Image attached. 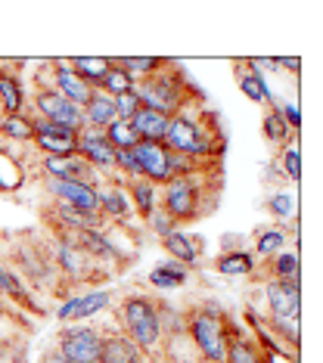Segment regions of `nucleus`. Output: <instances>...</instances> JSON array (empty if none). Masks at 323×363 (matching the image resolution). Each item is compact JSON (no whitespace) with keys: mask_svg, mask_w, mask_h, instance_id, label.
I'll return each mask as SVG.
<instances>
[{"mask_svg":"<svg viewBox=\"0 0 323 363\" xmlns=\"http://www.w3.org/2000/svg\"><path fill=\"white\" fill-rule=\"evenodd\" d=\"M81 112H84V128H94V130H106L115 121V103L109 94H103L99 87L90 90L87 103L81 106Z\"/></svg>","mask_w":323,"mask_h":363,"instance_id":"24","label":"nucleus"},{"mask_svg":"<svg viewBox=\"0 0 323 363\" xmlns=\"http://www.w3.org/2000/svg\"><path fill=\"white\" fill-rule=\"evenodd\" d=\"M224 363H273V357L252 335H246L239 326H234V333L227 338V357H224Z\"/></svg>","mask_w":323,"mask_h":363,"instance_id":"22","label":"nucleus"},{"mask_svg":"<svg viewBox=\"0 0 323 363\" xmlns=\"http://www.w3.org/2000/svg\"><path fill=\"white\" fill-rule=\"evenodd\" d=\"M25 177H28V164H25V159L16 155L13 150H4V146H0V196L19 193L25 186Z\"/></svg>","mask_w":323,"mask_h":363,"instance_id":"25","label":"nucleus"},{"mask_svg":"<svg viewBox=\"0 0 323 363\" xmlns=\"http://www.w3.org/2000/svg\"><path fill=\"white\" fill-rule=\"evenodd\" d=\"M97 363H149V357L121 333L119 326H106L103 348H99V360Z\"/></svg>","mask_w":323,"mask_h":363,"instance_id":"18","label":"nucleus"},{"mask_svg":"<svg viewBox=\"0 0 323 363\" xmlns=\"http://www.w3.org/2000/svg\"><path fill=\"white\" fill-rule=\"evenodd\" d=\"M137 162V174L153 180L155 186L168 184L171 180V150L165 143H146V140H140V143L131 150Z\"/></svg>","mask_w":323,"mask_h":363,"instance_id":"12","label":"nucleus"},{"mask_svg":"<svg viewBox=\"0 0 323 363\" xmlns=\"http://www.w3.org/2000/svg\"><path fill=\"white\" fill-rule=\"evenodd\" d=\"M248 279L264 283V279H277V283H289V286H302V261H298V249L289 245L280 255L261 261V274H252Z\"/></svg>","mask_w":323,"mask_h":363,"instance_id":"17","label":"nucleus"},{"mask_svg":"<svg viewBox=\"0 0 323 363\" xmlns=\"http://www.w3.org/2000/svg\"><path fill=\"white\" fill-rule=\"evenodd\" d=\"M28 103H31V115H38V118H47V121H53V125H62V128L75 130V134L84 130V112H81V106L65 100V96L56 94L53 87H35V96H28L25 106Z\"/></svg>","mask_w":323,"mask_h":363,"instance_id":"8","label":"nucleus"},{"mask_svg":"<svg viewBox=\"0 0 323 363\" xmlns=\"http://www.w3.org/2000/svg\"><path fill=\"white\" fill-rule=\"evenodd\" d=\"M224 193V162L205 164L193 174H177L159 186V208L177 227L202 220L218 208Z\"/></svg>","mask_w":323,"mask_h":363,"instance_id":"2","label":"nucleus"},{"mask_svg":"<svg viewBox=\"0 0 323 363\" xmlns=\"http://www.w3.org/2000/svg\"><path fill=\"white\" fill-rule=\"evenodd\" d=\"M115 326L149 357V363L165 360V304L146 292H128L112 308Z\"/></svg>","mask_w":323,"mask_h":363,"instance_id":"4","label":"nucleus"},{"mask_svg":"<svg viewBox=\"0 0 323 363\" xmlns=\"http://www.w3.org/2000/svg\"><path fill=\"white\" fill-rule=\"evenodd\" d=\"M0 137L13 140V143H31V137H35V128H31L28 112L0 115Z\"/></svg>","mask_w":323,"mask_h":363,"instance_id":"32","label":"nucleus"},{"mask_svg":"<svg viewBox=\"0 0 323 363\" xmlns=\"http://www.w3.org/2000/svg\"><path fill=\"white\" fill-rule=\"evenodd\" d=\"M44 363H69V360H65V357H60V354H56L53 348H50V351L44 354Z\"/></svg>","mask_w":323,"mask_h":363,"instance_id":"43","label":"nucleus"},{"mask_svg":"<svg viewBox=\"0 0 323 363\" xmlns=\"http://www.w3.org/2000/svg\"><path fill=\"white\" fill-rule=\"evenodd\" d=\"M273 168L280 171V177L289 180V184H298V177H302V150L292 143L280 146V164H273Z\"/></svg>","mask_w":323,"mask_h":363,"instance_id":"36","label":"nucleus"},{"mask_svg":"<svg viewBox=\"0 0 323 363\" xmlns=\"http://www.w3.org/2000/svg\"><path fill=\"white\" fill-rule=\"evenodd\" d=\"M31 128H35V137H31V146L40 155H56V159H65V155L78 152V134L62 125H53L47 118H38V115H28Z\"/></svg>","mask_w":323,"mask_h":363,"instance_id":"10","label":"nucleus"},{"mask_svg":"<svg viewBox=\"0 0 323 363\" xmlns=\"http://www.w3.org/2000/svg\"><path fill=\"white\" fill-rule=\"evenodd\" d=\"M103 323H65L56 333L53 351L69 363H97L103 348Z\"/></svg>","mask_w":323,"mask_h":363,"instance_id":"7","label":"nucleus"},{"mask_svg":"<svg viewBox=\"0 0 323 363\" xmlns=\"http://www.w3.org/2000/svg\"><path fill=\"white\" fill-rule=\"evenodd\" d=\"M261 134L268 143L273 146H286V143H292L295 134L286 128V121L280 118V112H277V106H268V112H264V118H261Z\"/></svg>","mask_w":323,"mask_h":363,"instance_id":"33","label":"nucleus"},{"mask_svg":"<svg viewBox=\"0 0 323 363\" xmlns=\"http://www.w3.org/2000/svg\"><path fill=\"white\" fill-rule=\"evenodd\" d=\"M187 279H190V267H184V264H177V261H165L149 270L146 283L153 289H165V292H168V289L187 286Z\"/></svg>","mask_w":323,"mask_h":363,"instance_id":"29","label":"nucleus"},{"mask_svg":"<svg viewBox=\"0 0 323 363\" xmlns=\"http://www.w3.org/2000/svg\"><path fill=\"white\" fill-rule=\"evenodd\" d=\"M180 323H184L190 351L196 354L199 363H224V357H227V338L234 333L236 320L218 301L212 298L190 301L184 313H180Z\"/></svg>","mask_w":323,"mask_h":363,"instance_id":"5","label":"nucleus"},{"mask_svg":"<svg viewBox=\"0 0 323 363\" xmlns=\"http://www.w3.org/2000/svg\"><path fill=\"white\" fill-rule=\"evenodd\" d=\"M162 143L174 155H184V159L224 162V152H227V128H224L221 115L209 106V100H199L171 115Z\"/></svg>","mask_w":323,"mask_h":363,"instance_id":"1","label":"nucleus"},{"mask_svg":"<svg viewBox=\"0 0 323 363\" xmlns=\"http://www.w3.org/2000/svg\"><path fill=\"white\" fill-rule=\"evenodd\" d=\"M270 65H280V69H289V75H298V72H302V62H298L295 56H289V60H270Z\"/></svg>","mask_w":323,"mask_h":363,"instance_id":"42","label":"nucleus"},{"mask_svg":"<svg viewBox=\"0 0 323 363\" xmlns=\"http://www.w3.org/2000/svg\"><path fill=\"white\" fill-rule=\"evenodd\" d=\"M69 65L81 81H87L90 87H99V81L112 69V60H106V56H75V60H69Z\"/></svg>","mask_w":323,"mask_h":363,"instance_id":"30","label":"nucleus"},{"mask_svg":"<svg viewBox=\"0 0 323 363\" xmlns=\"http://www.w3.org/2000/svg\"><path fill=\"white\" fill-rule=\"evenodd\" d=\"M109 304H112V295L106 292V289H87V292H78L75 295V308H72L69 323H87V320H94L97 313H103Z\"/></svg>","mask_w":323,"mask_h":363,"instance_id":"26","label":"nucleus"},{"mask_svg":"<svg viewBox=\"0 0 323 363\" xmlns=\"http://www.w3.org/2000/svg\"><path fill=\"white\" fill-rule=\"evenodd\" d=\"M106 140H109L112 150H134V146L140 143V137L134 134V128H131V121H119L115 118L109 128L103 130Z\"/></svg>","mask_w":323,"mask_h":363,"instance_id":"38","label":"nucleus"},{"mask_svg":"<svg viewBox=\"0 0 323 363\" xmlns=\"http://www.w3.org/2000/svg\"><path fill=\"white\" fill-rule=\"evenodd\" d=\"M134 84H137V81L131 78L128 72H124L121 65L112 60V69L106 72L103 81H99V90H103V94H109V96H121V94H131V90H134Z\"/></svg>","mask_w":323,"mask_h":363,"instance_id":"37","label":"nucleus"},{"mask_svg":"<svg viewBox=\"0 0 323 363\" xmlns=\"http://www.w3.org/2000/svg\"><path fill=\"white\" fill-rule=\"evenodd\" d=\"M134 94H137V100L143 109L162 112V115H168V118L174 112L184 109V106L205 100V94L193 84V78L187 75V69L174 60H168L159 72H153V75L140 78L134 84Z\"/></svg>","mask_w":323,"mask_h":363,"instance_id":"6","label":"nucleus"},{"mask_svg":"<svg viewBox=\"0 0 323 363\" xmlns=\"http://www.w3.org/2000/svg\"><path fill=\"white\" fill-rule=\"evenodd\" d=\"M264 208H268L277 220H295L298 218V196L295 189H277V193L268 196V202H264Z\"/></svg>","mask_w":323,"mask_h":363,"instance_id":"34","label":"nucleus"},{"mask_svg":"<svg viewBox=\"0 0 323 363\" xmlns=\"http://www.w3.org/2000/svg\"><path fill=\"white\" fill-rule=\"evenodd\" d=\"M40 171L50 180H72V184H84V186H99L103 177L97 174L94 164H87L78 152L65 155V159H56V155H40Z\"/></svg>","mask_w":323,"mask_h":363,"instance_id":"11","label":"nucleus"},{"mask_svg":"<svg viewBox=\"0 0 323 363\" xmlns=\"http://www.w3.org/2000/svg\"><path fill=\"white\" fill-rule=\"evenodd\" d=\"M214 274L221 277H252L255 274V255L246 249H224L218 258L212 261Z\"/></svg>","mask_w":323,"mask_h":363,"instance_id":"27","label":"nucleus"},{"mask_svg":"<svg viewBox=\"0 0 323 363\" xmlns=\"http://www.w3.org/2000/svg\"><path fill=\"white\" fill-rule=\"evenodd\" d=\"M131 128H134V134L140 140H146V143H162L165 130H168V115L143 109V106H140V112L131 118Z\"/></svg>","mask_w":323,"mask_h":363,"instance_id":"28","label":"nucleus"},{"mask_svg":"<svg viewBox=\"0 0 323 363\" xmlns=\"http://www.w3.org/2000/svg\"><path fill=\"white\" fill-rule=\"evenodd\" d=\"M162 249L168 252L171 261L184 264V267H196L199 261H202L205 255V239L199 233H190V230H174V233H168L162 239Z\"/></svg>","mask_w":323,"mask_h":363,"instance_id":"19","label":"nucleus"},{"mask_svg":"<svg viewBox=\"0 0 323 363\" xmlns=\"http://www.w3.org/2000/svg\"><path fill=\"white\" fill-rule=\"evenodd\" d=\"M0 301L10 304L13 311H19L22 317H38L40 320L47 313V304L38 301V295L25 286V279L16 274V267L4 258V252H0Z\"/></svg>","mask_w":323,"mask_h":363,"instance_id":"9","label":"nucleus"},{"mask_svg":"<svg viewBox=\"0 0 323 363\" xmlns=\"http://www.w3.org/2000/svg\"><path fill=\"white\" fill-rule=\"evenodd\" d=\"M25 87H22V78L16 72V65L4 62L0 65V115H19L25 112Z\"/></svg>","mask_w":323,"mask_h":363,"instance_id":"21","label":"nucleus"},{"mask_svg":"<svg viewBox=\"0 0 323 363\" xmlns=\"http://www.w3.org/2000/svg\"><path fill=\"white\" fill-rule=\"evenodd\" d=\"M264 304H268V317L298 320L302 317V286L264 279Z\"/></svg>","mask_w":323,"mask_h":363,"instance_id":"14","label":"nucleus"},{"mask_svg":"<svg viewBox=\"0 0 323 363\" xmlns=\"http://www.w3.org/2000/svg\"><path fill=\"white\" fill-rule=\"evenodd\" d=\"M121 186H124V193H128L131 208H134V214L140 220H146L149 214L159 208V186H155L153 180H146V177L137 174L131 180H121Z\"/></svg>","mask_w":323,"mask_h":363,"instance_id":"23","label":"nucleus"},{"mask_svg":"<svg viewBox=\"0 0 323 363\" xmlns=\"http://www.w3.org/2000/svg\"><path fill=\"white\" fill-rule=\"evenodd\" d=\"M115 62H119L134 81H140V78L153 75V72H159L168 60H162V56H121V60H115Z\"/></svg>","mask_w":323,"mask_h":363,"instance_id":"35","label":"nucleus"},{"mask_svg":"<svg viewBox=\"0 0 323 363\" xmlns=\"http://www.w3.org/2000/svg\"><path fill=\"white\" fill-rule=\"evenodd\" d=\"M44 189L53 202H62L75 211H84V214H99L97 211V189L84 186V184H72V180H44Z\"/></svg>","mask_w":323,"mask_h":363,"instance_id":"16","label":"nucleus"},{"mask_svg":"<svg viewBox=\"0 0 323 363\" xmlns=\"http://www.w3.org/2000/svg\"><path fill=\"white\" fill-rule=\"evenodd\" d=\"M234 78H236V87L243 90V96H248L252 103H261V106H273V96H270V90L261 78V62L258 60H236L234 62Z\"/></svg>","mask_w":323,"mask_h":363,"instance_id":"20","label":"nucleus"},{"mask_svg":"<svg viewBox=\"0 0 323 363\" xmlns=\"http://www.w3.org/2000/svg\"><path fill=\"white\" fill-rule=\"evenodd\" d=\"M286 245H289V236H286L283 227H261V230H255V255H258L261 261L280 255Z\"/></svg>","mask_w":323,"mask_h":363,"instance_id":"31","label":"nucleus"},{"mask_svg":"<svg viewBox=\"0 0 323 363\" xmlns=\"http://www.w3.org/2000/svg\"><path fill=\"white\" fill-rule=\"evenodd\" d=\"M78 155L84 159L87 164H94L97 174L103 180H115V150L109 146L103 130H94V128H84L78 134Z\"/></svg>","mask_w":323,"mask_h":363,"instance_id":"13","label":"nucleus"},{"mask_svg":"<svg viewBox=\"0 0 323 363\" xmlns=\"http://www.w3.org/2000/svg\"><path fill=\"white\" fill-rule=\"evenodd\" d=\"M112 103H115V118L119 121H131L140 112V100H137L134 90H131V94H121V96H112Z\"/></svg>","mask_w":323,"mask_h":363,"instance_id":"39","label":"nucleus"},{"mask_svg":"<svg viewBox=\"0 0 323 363\" xmlns=\"http://www.w3.org/2000/svg\"><path fill=\"white\" fill-rule=\"evenodd\" d=\"M0 252H4V258L13 264L16 274L25 279V286L35 295L40 292V295H47V298L69 295L60 270L53 267V261H50V255L44 249V236H40L38 227L4 233L0 236Z\"/></svg>","mask_w":323,"mask_h":363,"instance_id":"3","label":"nucleus"},{"mask_svg":"<svg viewBox=\"0 0 323 363\" xmlns=\"http://www.w3.org/2000/svg\"><path fill=\"white\" fill-rule=\"evenodd\" d=\"M280 112V118L286 121V128L292 130V134H298V128H302V112H298V103H273Z\"/></svg>","mask_w":323,"mask_h":363,"instance_id":"41","label":"nucleus"},{"mask_svg":"<svg viewBox=\"0 0 323 363\" xmlns=\"http://www.w3.org/2000/svg\"><path fill=\"white\" fill-rule=\"evenodd\" d=\"M97 211L106 224H124V220L134 214L121 180H103V184L97 186Z\"/></svg>","mask_w":323,"mask_h":363,"instance_id":"15","label":"nucleus"},{"mask_svg":"<svg viewBox=\"0 0 323 363\" xmlns=\"http://www.w3.org/2000/svg\"><path fill=\"white\" fill-rule=\"evenodd\" d=\"M146 224H149V230H153V233L159 236V239H165L168 233H174V230H177V224H174V220H171V218H168V214H165L162 208H155L153 214H149V218H146Z\"/></svg>","mask_w":323,"mask_h":363,"instance_id":"40","label":"nucleus"}]
</instances>
